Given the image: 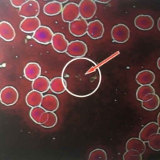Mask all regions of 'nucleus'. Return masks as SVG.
<instances>
[{"label": "nucleus", "mask_w": 160, "mask_h": 160, "mask_svg": "<svg viewBox=\"0 0 160 160\" xmlns=\"http://www.w3.org/2000/svg\"><path fill=\"white\" fill-rule=\"evenodd\" d=\"M66 91L78 98H85L96 92L102 82L98 64L88 58H73L62 72Z\"/></svg>", "instance_id": "obj_1"}, {"label": "nucleus", "mask_w": 160, "mask_h": 160, "mask_svg": "<svg viewBox=\"0 0 160 160\" xmlns=\"http://www.w3.org/2000/svg\"><path fill=\"white\" fill-rule=\"evenodd\" d=\"M39 11L40 6L36 0H28L18 10V15L24 18H35L38 15Z\"/></svg>", "instance_id": "obj_2"}, {"label": "nucleus", "mask_w": 160, "mask_h": 160, "mask_svg": "<svg viewBox=\"0 0 160 160\" xmlns=\"http://www.w3.org/2000/svg\"><path fill=\"white\" fill-rule=\"evenodd\" d=\"M88 52V46L82 41L75 40L69 42L66 53L74 58H83Z\"/></svg>", "instance_id": "obj_3"}, {"label": "nucleus", "mask_w": 160, "mask_h": 160, "mask_svg": "<svg viewBox=\"0 0 160 160\" xmlns=\"http://www.w3.org/2000/svg\"><path fill=\"white\" fill-rule=\"evenodd\" d=\"M18 99V91L14 87H5L0 92V101L4 106L15 105Z\"/></svg>", "instance_id": "obj_4"}, {"label": "nucleus", "mask_w": 160, "mask_h": 160, "mask_svg": "<svg viewBox=\"0 0 160 160\" xmlns=\"http://www.w3.org/2000/svg\"><path fill=\"white\" fill-rule=\"evenodd\" d=\"M111 38L114 42L125 43L130 38V29L125 24H118L111 30Z\"/></svg>", "instance_id": "obj_5"}, {"label": "nucleus", "mask_w": 160, "mask_h": 160, "mask_svg": "<svg viewBox=\"0 0 160 160\" xmlns=\"http://www.w3.org/2000/svg\"><path fill=\"white\" fill-rule=\"evenodd\" d=\"M81 18L84 20L91 19L95 15L97 6L94 0H82L78 4Z\"/></svg>", "instance_id": "obj_6"}, {"label": "nucleus", "mask_w": 160, "mask_h": 160, "mask_svg": "<svg viewBox=\"0 0 160 160\" xmlns=\"http://www.w3.org/2000/svg\"><path fill=\"white\" fill-rule=\"evenodd\" d=\"M62 18L64 22H71L78 19L80 16L78 4L75 2H69L66 4L62 8Z\"/></svg>", "instance_id": "obj_7"}, {"label": "nucleus", "mask_w": 160, "mask_h": 160, "mask_svg": "<svg viewBox=\"0 0 160 160\" xmlns=\"http://www.w3.org/2000/svg\"><path fill=\"white\" fill-rule=\"evenodd\" d=\"M53 36H54V33L51 31V29L46 26H41L33 34L32 38L38 43L47 45V44L51 43Z\"/></svg>", "instance_id": "obj_8"}, {"label": "nucleus", "mask_w": 160, "mask_h": 160, "mask_svg": "<svg viewBox=\"0 0 160 160\" xmlns=\"http://www.w3.org/2000/svg\"><path fill=\"white\" fill-rule=\"evenodd\" d=\"M159 130L160 127L157 122H151L142 128L139 133L138 138L144 142H148L150 139L155 136V134L159 132Z\"/></svg>", "instance_id": "obj_9"}, {"label": "nucleus", "mask_w": 160, "mask_h": 160, "mask_svg": "<svg viewBox=\"0 0 160 160\" xmlns=\"http://www.w3.org/2000/svg\"><path fill=\"white\" fill-rule=\"evenodd\" d=\"M88 22L87 20L78 18L69 23V31L75 37H82L87 34Z\"/></svg>", "instance_id": "obj_10"}, {"label": "nucleus", "mask_w": 160, "mask_h": 160, "mask_svg": "<svg viewBox=\"0 0 160 160\" xmlns=\"http://www.w3.org/2000/svg\"><path fill=\"white\" fill-rule=\"evenodd\" d=\"M87 34L93 39H98L104 34V26L99 20H94L88 22Z\"/></svg>", "instance_id": "obj_11"}, {"label": "nucleus", "mask_w": 160, "mask_h": 160, "mask_svg": "<svg viewBox=\"0 0 160 160\" xmlns=\"http://www.w3.org/2000/svg\"><path fill=\"white\" fill-rule=\"evenodd\" d=\"M40 27L41 22L38 17L24 18L19 25L20 30L25 33H35Z\"/></svg>", "instance_id": "obj_12"}, {"label": "nucleus", "mask_w": 160, "mask_h": 160, "mask_svg": "<svg viewBox=\"0 0 160 160\" xmlns=\"http://www.w3.org/2000/svg\"><path fill=\"white\" fill-rule=\"evenodd\" d=\"M53 48L58 53H64L67 51L69 42L66 39L65 36L61 33L54 34L52 41H51Z\"/></svg>", "instance_id": "obj_13"}, {"label": "nucleus", "mask_w": 160, "mask_h": 160, "mask_svg": "<svg viewBox=\"0 0 160 160\" xmlns=\"http://www.w3.org/2000/svg\"><path fill=\"white\" fill-rule=\"evenodd\" d=\"M41 68L37 62H29L26 65L23 70V75L27 79L34 81L41 76Z\"/></svg>", "instance_id": "obj_14"}, {"label": "nucleus", "mask_w": 160, "mask_h": 160, "mask_svg": "<svg viewBox=\"0 0 160 160\" xmlns=\"http://www.w3.org/2000/svg\"><path fill=\"white\" fill-rule=\"evenodd\" d=\"M154 19L151 15H139L135 18V25L141 31H149L154 27Z\"/></svg>", "instance_id": "obj_15"}, {"label": "nucleus", "mask_w": 160, "mask_h": 160, "mask_svg": "<svg viewBox=\"0 0 160 160\" xmlns=\"http://www.w3.org/2000/svg\"><path fill=\"white\" fill-rule=\"evenodd\" d=\"M0 37L8 42H11L15 38V31L10 22L7 21L0 22Z\"/></svg>", "instance_id": "obj_16"}, {"label": "nucleus", "mask_w": 160, "mask_h": 160, "mask_svg": "<svg viewBox=\"0 0 160 160\" xmlns=\"http://www.w3.org/2000/svg\"><path fill=\"white\" fill-rule=\"evenodd\" d=\"M58 106H59V102L58 98L54 95H46L42 98L41 107L47 111L55 112L58 110Z\"/></svg>", "instance_id": "obj_17"}, {"label": "nucleus", "mask_w": 160, "mask_h": 160, "mask_svg": "<svg viewBox=\"0 0 160 160\" xmlns=\"http://www.w3.org/2000/svg\"><path fill=\"white\" fill-rule=\"evenodd\" d=\"M137 83L140 86L142 85H151L155 80V75L153 71L149 70H144L140 71L135 77Z\"/></svg>", "instance_id": "obj_18"}, {"label": "nucleus", "mask_w": 160, "mask_h": 160, "mask_svg": "<svg viewBox=\"0 0 160 160\" xmlns=\"http://www.w3.org/2000/svg\"><path fill=\"white\" fill-rule=\"evenodd\" d=\"M43 98L42 93H40L37 91H31L28 93L26 96V102L30 108H35L40 107L42 103V100Z\"/></svg>", "instance_id": "obj_19"}, {"label": "nucleus", "mask_w": 160, "mask_h": 160, "mask_svg": "<svg viewBox=\"0 0 160 160\" xmlns=\"http://www.w3.org/2000/svg\"><path fill=\"white\" fill-rule=\"evenodd\" d=\"M129 150H135L142 155L146 151V142L142 141L139 138H130L126 144V151Z\"/></svg>", "instance_id": "obj_20"}, {"label": "nucleus", "mask_w": 160, "mask_h": 160, "mask_svg": "<svg viewBox=\"0 0 160 160\" xmlns=\"http://www.w3.org/2000/svg\"><path fill=\"white\" fill-rule=\"evenodd\" d=\"M50 81L47 77L39 76L32 82V89L40 93H45L50 89Z\"/></svg>", "instance_id": "obj_21"}, {"label": "nucleus", "mask_w": 160, "mask_h": 160, "mask_svg": "<svg viewBox=\"0 0 160 160\" xmlns=\"http://www.w3.org/2000/svg\"><path fill=\"white\" fill-rule=\"evenodd\" d=\"M62 5L58 1H52L46 3L43 8V12L48 16H55L62 13Z\"/></svg>", "instance_id": "obj_22"}, {"label": "nucleus", "mask_w": 160, "mask_h": 160, "mask_svg": "<svg viewBox=\"0 0 160 160\" xmlns=\"http://www.w3.org/2000/svg\"><path fill=\"white\" fill-rule=\"evenodd\" d=\"M160 99L159 97L157 94H151V98L147 101H142V108H144L147 111H155L159 107Z\"/></svg>", "instance_id": "obj_23"}, {"label": "nucleus", "mask_w": 160, "mask_h": 160, "mask_svg": "<svg viewBox=\"0 0 160 160\" xmlns=\"http://www.w3.org/2000/svg\"><path fill=\"white\" fill-rule=\"evenodd\" d=\"M50 89L55 94H62L66 91L65 84L62 77H55L51 79L50 82Z\"/></svg>", "instance_id": "obj_24"}, {"label": "nucleus", "mask_w": 160, "mask_h": 160, "mask_svg": "<svg viewBox=\"0 0 160 160\" xmlns=\"http://www.w3.org/2000/svg\"><path fill=\"white\" fill-rule=\"evenodd\" d=\"M155 88L151 87V85H142L140 86L136 91V98L138 101L142 102L143 98L149 94H155Z\"/></svg>", "instance_id": "obj_25"}, {"label": "nucleus", "mask_w": 160, "mask_h": 160, "mask_svg": "<svg viewBox=\"0 0 160 160\" xmlns=\"http://www.w3.org/2000/svg\"><path fill=\"white\" fill-rule=\"evenodd\" d=\"M46 111L45 109L40 106V107H35V108H32L30 111V117L31 119L33 120V122H35V123L39 125V119L41 115H42V113H44Z\"/></svg>", "instance_id": "obj_26"}, {"label": "nucleus", "mask_w": 160, "mask_h": 160, "mask_svg": "<svg viewBox=\"0 0 160 160\" xmlns=\"http://www.w3.org/2000/svg\"><path fill=\"white\" fill-rule=\"evenodd\" d=\"M89 160H107L108 159V155L104 150L100 149H95L94 151H91L90 153L89 157H88Z\"/></svg>", "instance_id": "obj_27"}, {"label": "nucleus", "mask_w": 160, "mask_h": 160, "mask_svg": "<svg viewBox=\"0 0 160 160\" xmlns=\"http://www.w3.org/2000/svg\"><path fill=\"white\" fill-rule=\"evenodd\" d=\"M48 112H49V115H48V120L45 123L42 125V128H53L56 125L57 122H58V117H57L56 114L55 112H51V111H48Z\"/></svg>", "instance_id": "obj_28"}, {"label": "nucleus", "mask_w": 160, "mask_h": 160, "mask_svg": "<svg viewBox=\"0 0 160 160\" xmlns=\"http://www.w3.org/2000/svg\"><path fill=\"white\" fill-rule=\"evenodd\" d=\"M142 155L135 150H129L124 153L123 160H142Z\"/></svg>", "instance_id": "obj_29"}, {"label": "nucleus", "mask_w": 160, "mask_h": 160, "mask_svg": "<svg viewBox=\"0 0 160 160\" xmlns=\"http://www.w3.org/2000/svg\"><path fill=\"white\" fill-rule=\"evenodd\" d=\"M148 146L150 148L155 151H160V134L158 132L155 134V135L151 139H150L148 142Z\"/></svg>", "instance_id": "obj_30"}, {"label": "nucleus", "mask_w": 160, "mask_h": 160, "mask_svg": "<svg viewBox=\"0 0 160 160\" xmlns=\"http://www.w3.org/2000/svg\"><path fill=\"white\" fill-rule=\"evenodd\" d=\"M26 0H11V3L13 7L16 8H20L24 3H26Z\"/></svg>", "instance_id": "obj_31"}, {"label": "nucleus", "mask_w": 160, "mask_h": 160, "mask_svg": "<svg viewBox=\"0 0 160 160\" xmlns=\"http://www.w3.org/2000/svg\"><path fill=\"white\" fill-rule=\"evenodd\" d=\"M96 2H100V3H108V2H110V0H103V1H102V0H97Z\"/></svg>", "instance_id": "obj_32"}, {"label": "nucleus", "mask_w": 160, "mask_h": 160, "mask_svg": "<svg viewBox=\"0 0 160 160\" xmlns=\"http://www.w3.org/2000/svg\"><path fill=\"white\" fill-rule=\"evenodd\" d=\"M157 66H158V69H160V58H158L157 60Z\"/></svg>", "instance_id": "obj_33"}, {"label": "nucleus", "mask_w": 160, "mask_h": 160, "mask_svg": "<svg viewBox=\"0 0 160 160\" xmlns=\"http://www.w3.org/2000/svg\"><path fill=\"white\" fill-rule=\"evenodd\" d=\"M159 121H160V113L158 115V118H157V123H158V125H160Z\"/></svg>", "instance_id": "obj_34"}, {"label": "nucleus", "mask_w": 160, "mask_h": 160, "mask_svg": "<svg viewBox=\"0 0 160 160\" xmlns=\"http://www.w3.org/2000/svg\"><path fill=\"white\" fill-rule=\"evenodd\" d=\"M58 2H59V3H65V2H68V0H64V1H61V0H59V1H58Z\"/></svg>", "instance_id": "obj_35"}, {"label": "nucleus", "mask_w": 160, "mask_h": 160, "mask_svg": "<svg viewBox=\"0 0 160 160\" xmlns=\"http://www.w3.org/2000/svg\"><path fill=\"white\" fill-rule=\"evenodd\" d=\"M160 18H158V29L160 30Z\"/></svg>", "instance_id": "obj_36"}]
</instances>
